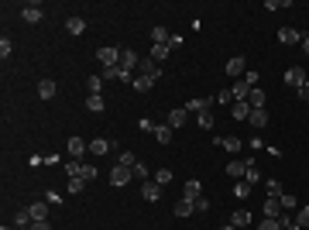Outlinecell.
I'll use <instances>...</instances> for the list:
<instances>
[{
    "mask_svg": "<svg viewBox=\"0 0 309 230\" xmlns=\"http://www.w3.org/2000/svg\"><path fill=\"white\" fill-rule=\"evenodd\" d=\"M96 59L103 62V69H110V66H120V48H110V45H103V48L96 52Z\"/></svg>",
    "mask_w": 309,
    "mask_h": 230,
    "instance_id": "1",
    "label": "cell"
},
{
    "mask_svg": "<svg viewBox=\"0 0 309 230\" xmlns=\"http://www.w3.org/2000/svg\"><path fill=\"white\" fill-rule=\"evenodd\" d=\"M131 179H134V172H131V168H124V165H114V172H110V186H114V189L127 186Z\"/></svg>",
    "mask_w": 309,
    "mask_h": 230,
    "instance_id": "2",
    "label": "cell"
},
{
    "mask_svg": "<svg viewBox=\"0 0 309 230\" xmlns=\"http://www.w3.org/2000/svg\"><path fill=\"white\" fill-rule=\"evenodd\" d=\"M138 66H141V55L131 52V48H120V69H124V73H134Z\"/></svg>",
    "mask_w": 309,
    "mask_h": 230,
    "instance_id": "3",
    "label": "cell"
},
{
    "mask_svg": "<svg viewBox=\"0 0 309 230\" xmlns=\"http://www.w3.org/2000/svg\"><path fill=\"white\" fill-rule=\"evenodd\" d=\"M172 213H175L179 220H186V217H193V213H196V199H186V196H182V199H179V203L172 206Z\"/></svg>",
    "mask_w": 309,
    "mask_h": 230,
    "instance_id": "4",
    "label": "cell"
},
{
    "mask_svg": "<svg viewBox=\"0 0 309 230\" xmlns=\"http://www.w3.org/2000/svg\"><path fill=\"white\" fill-rule=\"evenodd\" d=\"M66 148H69V158H73V161H79V158H82V154L89 152V145H86V141H82V138H76V134H73V138H69V145H66Z\"/></svg>",
    "mask_w": 309,
    "mask_h": 230,
    "instance_id": "5",
    "label": "cell"
},
{
    "mask_svg": "<svg viewBox=\"0 0 309 230\" xmlns=\"http://www.w3.org/2000/svg\"><path fill=\"white\" fill-rule=\"evenodd\" d=\"M285 82H289L292 89H299V86H306V69H303V66H292V69L285 73Z\"/></svg>",
    "mask_w": 309,
    "mask_h": 230,
    "instance_id": "6",
    "label": "cell"
},
{
    "mask_svg": "<svg viewBox=\"0 0 309 230\" xmlns=\"http://www.w3.org/2000/svg\"><path fill=\"white\" fill-rule=\"evenodd\" d=\"M210 107H213V100H210V96H193V100L186 103V110H189V114H206Z\"/></svg>",
    "mask_w": 309,
    "mask_h": 230,
    "instance_id": "7",
    "label": "cell"
},
{
    "mask_svg": "<svg viewBox=\"0 0 309 230\" xmlns=\"http://www.w3.org/2000/svg\"><path fill=\"white\" fill-rule=\"evenodd\" d=\"M244 73H247V62H244V55H233V59H227V76L244 79Z\"/></svg>",
    "mask_w": 309,
    "mask_h": 230,
    "instance_id": "8",
    "label": "cell"
},
{
    "mask_svg": "<svg viewBox=\"0 0 309 230\" xmlns=\"http://www.w3.org/2000/svg\"><path fill=\"white\" fill-rule=\"evenodd\" d=\"M138 69H141V76L154 79V82H158V79H161V66H158V62H154V59H141V66H138Z\"/></svg>",
    "mask_w": 309,
    "mask_h": 230,
    "instance_id": "9",
    "label": "cell"
},
{
    "mask_svg": "<svg viewBox=\"0 0 309 230\" xmlns=\"http://www.w3.org/2000/svg\"><path fill=\"white\" fill-rule=\"evenodd\" d=\"M41 14H45V10H41L38 3H24V7H21V17H24L28 24H38V21H41Z\"/></svg>",
    "mask_w": 309,
    "mask_h": 230,
    "instance_id": "10",
    "label": "cell"
},
{
    "mask_svg": "<svg viewBox=\"0 0 309 230\" xmlns=\"http://www.w3.org/2000/svg\"><path fill=\"white\" fill-rule=\"evenodd\" d=\"M141 199H148V203H158V199H161V186H158L154 179L141 186Z\"/></svg>",
    "mask_w": 309,
    "mask_h": 230,
    "instance_id": "11",
    "label": "cell"
},
{
    "mask_svg": "<svg viewBox=\"0 0 309 230\" xmlns=\"http://www.w3.org/2000/svg\"><path fill=\"white\" fill-rule=\"evenodd\" d=\"M278 41H282V45H296V41L303 45V35H299L296 28H278Z\"/></svg>",
    "mask_w": 309,
    "mask_h": 230,
    "instance_id": "12",
    "label": "cell"
},
{
    "mask_svg": "<svg viewBox=\"0 0 309 230\" xmlns=\"http://www.w3.org/2000/svg\"><path fill=\"white\" fill-rule=\"evenodd\" d=\"M265 217H271V220L282 217V199H278V196H268V199H265Z\"/></svg>",
    "mask_w": 309,
    "mask_h": 230,
    "instance_id": "13",
    "label": "cell"
},
{
    "mask_svg": "<svg viewBox=\"0 0 309 230\" xmlns=\"http://www.w3.org/2000/svg\"><path fill=\"white\" fill-rule=\"evenodd\" d=\"M213 145H217V148H227L231 154L244 148V145H240V138H233V134H231V138H213Z\"/></svg>",
    "mask_w": 309,
    "mask_h": 230,
    "instance_id": "14",
    "label": "cell"
},
{
    "mask_svg": "<svg viewBox=\"0 0 309 230\" xmlns=\"http://www.w3.org/2000/svg\"><path fill=\"white\" fill-rule=\"evenodd\" d=\"M247 120H251L254 127H268V120H271V117H268V107H258V110H251V117H247Z\"/></svg>",
    "mask_w": 309,
    "mask_h": 230,
    "instance_id": "15",
    "label": "cell"
},
{
    "mask_svg": "<svg viewBox=\"0 0 309 230\" xmlns=\"http://www.w3.org/2000/svg\"><path fill=\"white\" fill-rule=\"evenodd\" d=\"M186 120H189V110H186V107H179V110H172V114H168V127H172V131H175V127H182Z\"/></svg>",
    "mask_w": 309,
    "mask_h": 230,
    "instance_id": "16",
    "label": "cell"
},
{
    "mask_svg": "<svg viewBox=\"0 0 309 230\" xmlns=\"http://www.w3.org/2000/svg\"><path fill=\"white\" fill-rule=\"evenodd\" d=\"M182 196H186V199H199V196H203V186H199V179H189V182L182 186Z\"/></svg>",
    "mask_w": 309,
    "mask_h": 230,
    "instance_id": "17",
    "label": "cell"
},
{
    "mask_svg": "<svg viewBox=\"0 0 309 230\" xmlns=\"http://www.w3.org/2000/svg\"><path fill=\"white\" fill-rule=\"evenodd\" d=\"M231 96H233V103H237V100H247V96H251V86H247L244 79H237L231 86Z\"/></svg>",
    "mask_w": 309,
    "mask_h": 230,
    "instance_id": "18",
    "label": "cell"
},
{
    "mask_svg": "<svg viewBox=\"0 0 309 230\" xmlns=\"http://www.w3.org/2000/svg\"><path fill=\"white\" fill-rule=\"evenodd\" d=\"M231 114L237 120H247V117H251V103H247V100H237V103H231Z\"/></svg>",
    "mask_w": 309,
    "mask_h": 230,
    "instance_id": "19",
    "label": "cell"
},
{
    "mask_svg": "<svg viewBox=\"0 0 309 230\" xmlns=\"http://www.w3.org/2000/svg\"><path fill=\"white\" fill-rule=\"evenodd\" d=\"M103 107H107V103H103L100 93H89V96H86V110H89V114H103Z\"/></svg>",
    "mask_w": 309,
    "mask_h": 230,
    "instance_id": "20",
    "label": "cell"
},
{
    "mask_svg": "<svg viewBox=\"0 0 309 230\" xmlns=\"http://www.w3.org/2000/svg\"><path fill=\"white\" fill-rule=\"evenodd\" d=\"M168 41H172V35H168L161 24H154L152 28V45H168Z\"/></svg>",
    "mask_w": 309,
    "mask_h": 230,
    "instance_id": "21",
    "label": "cell"
},
{
    "mask_svg": "<svg viewBox=\"0 0 309 230\" xmlns=\"http://www.w3.org/2000/svg\"><path fill=\"white\" fill-rule=\"evenodd\" d=\"M66 31H69V35H82V31H86V21H82L79 14H73V17L66 21Z\"/></svg>",
    "mask_w": 309,
    "mask_h": 230,
    "instance_id": "22",
    "label": "cell"
},
{
    "mask_svg": "<svg viewBox=\"0 0 309 230\" xmlns=\"http://www.w3.org/2000/svg\"><path fill=\"white\" fill-rule=\"evenodd\" d=\"M38 96H41V100H52V96H55V82H52V79H41V82H38Z\"/></svg>",
    "mask_w": 309,
    "mask_h": 230,
    "instance_id": "23",
    "label": "cell"
},
{
    "mask_svg": "<svg viewBox=\"0 0 309 230\" xmlns=\"http://www.w3.org/2000/svg\"><path fill=\"white\" fill-rule=\"evenodd\" d=\"M154 141H158V145H168V141H172V127H168V124H158V127H154Z\"/></svg>",
    "mask_w": 309,
    "mask_h": 230,
    "instance_id": "24",
    "label": "cell"
},
{
    "mask_svg": "<svg viewBox=\"0 0 309 230\" xmlns=\"http://www.w3.org/2000/svg\"><path fill=\"white\" fill-rule=\"evenodd\" d=\"M31 220H48V203H31Z\"/></svg>",
    "mask_w": 309,
    "mask_h": 230,
    "instance_id": "25",
    "label": "cell"
},
{
    "mask_svg": "<svg viewBox=\"0 0 309 230\" xmlns=\"http://www.w3.org/2000/svg\"><path fill=\"white\" fill-rule=\"evenodd\" d=\"M31 224H35V220H31V210H28V206L14 213V227H31Z\"/></svg>",
    "mask_w": 309,
    "mask_h": 230,
    "instance_id": "26",
    "label": "cell"
},
{
    "mask_svg": "<svg viewBox=\"0 0 309 230\" xmlns=\"http://www.w3.org/2000/svg\"><path fill=\"white\" fill-rule=\"evenodd\" d=\"M89 152L93 154H107L110 152V141H107V138H93V141H89Z\"/></svg>",
    "mask_w": 309,
    "mask_h": 230,
    "instance_id": "27",
    "label": "cell"
},
{
    "mask_svg": "<svg viewBox=\"0 0 309 230\" xmlns=\"http://www.w3.org/2000/svg\"><path fill=\"white\" fill-rule=\"evenodd\" d=\"M231 224H233V227H247V224H251V213H247V210H233Z\"/></svg>",
    "mask_w": 309,
    "mask_h": 230,
    "instance_id": "28",
    "label": "cell"
},
{
    "mask_svg": "<svg viewBox=\"0 0 309 230\" xmlns=\"http://www.w3.org/2000/svg\"><path fill=\"white\" fill-rule=\"evenodd\" d=\"M168 52H172V45H152V59H154V62H165Z\"/></svg>",
    "mask_w": 309,
    "mask_h": 230,
    "instance_id": "29",
    "label": "cell"
},
{
    "mask_svg": "<svg viewBox=\"0 0 309 230\" xmlns=\"http://www.w3.org/2000/svg\"><path fill=\"white\" fill-rule=\"evenodd\" d=\"M244 168H247V161H231L227 165V175L231 179H244Z\"/></svg>",
    "mask_w": 309,
    "mask_h": 230,
    "instance_id": "30",
    "label": "cell"
},
{
    "mask_svg": "<svg viewBox=\"0 0 309 230\" xmlns=\"http://www.w3.org/2000/svg\"><path fill=\"white\" fill-rule=\"evenodd\" d=\"M131 86H134L138 93H148V89L154 86V79H148V76H134V82H131Z\"/></svg>",
    "mask_w": 309,
    "mask_h": 230,
    "instance_id": "31",
    "label": "cell"
},
{
    "mask_svg": "<svg viewBox=\"0 0 309 230\" xmlns=\"http://www.w3.org/2000/svg\"><path fill=\"white\" fill-rule=\"evenodd\" d=\"M247 103H251V110H258V107H265V93H261V89L254 86V89H251V96H247Z\"/></svg>",
    "mask_w": 309,
    "mask_h": 230,
    "instance_id": "32",
    "label": "cell"
},
{
    "mask_svg": "<svg viewBox=\"0 0 309 230\" xmlns=\"http://www.w3.org/2000/svg\"><path fill=\"white\" fill-rule=\"evenodd\" d=\"M196 124L203 127V131H213V114L206 110V114H196Z\"/></svg>",
    "mask_w": 309,
    "mask_h": 230,
    "instance_id": "33",
    "label": "cell"
},
{
    "mask_svg": "<svg viewBox=\"0 0 309 230\" xmlns=\"http://www.w3.org/2000/svg\"><path fill=\"white\" fill-rule=\"evenodd\" d=\"M233 196H237V199H247V196H251V182H244V179H240V182L233 186Z\"/></svg>",
    "mask_w": 309,
    "mask_h": 230,
    "instance_id": "34",
    "label": "cell"
},
{
    "mask_svg": "<svg viewBox=\"0 0 309 230\" xmlns=\"http://www.w3.org/2000/svg\"><path fill=\"white\" fill-rule=\"evenodd\" d=\"M117 165H124V168H134V165H138V158H134V152H120Z\"/></svg>",
    "mask_w": 309,
    "mask_h": 230,
    "instance_id": "35",
    "label": "cell"
},
{
    "mask_svg": "<svg viewBox=\"0 0 309 230\" xmlns=\"http://www.w3.org/2000/svg\"><path fill=\"white\" fill-rule=\"evenodd\" d=\"M258 179H261V175H258V168H254V161H247V168H244V182H251V186H254Z\"/></svg>",
    "mask_w": 309,
    "mask_h": 230,
    "instance_id": "36",
    "label": "cell"
},
{
    "mask_svg": "<svg viewBox=\"0 0 309 230\" xmlns=\"http://www.w3.org/2000/svg\"><path fill=\"white\" fill-rule=\"evenodd\" d=\"M154 182H158V186H168V182H172V168H158V172H154Z\"/></svg>",
    "mask_w": 309,
    "mask_h": 230,
    "instance_id": "37",
    "label": "cell"
},
{
    "mask_svg": "<svg viewBox=\"0 0 309 230\" xmlns=\"http://www.w3.org/2000/svg\"><path fill=\"white\" fill-rule=\"evenodd\" d=\"M278 199H282V210H296V206H299V199H296L292 192H282Z\"/></svg>",
    "mask_w": 309,
    "mask_h": 230,
    "instance_id": "38",
    "label": "cell"
},
{
    "mask_svg": "<svg viewBox=\"0 0 309 230\" xmlns=\"http://www.w3.org/2000/svg\"><path fill=\"white\" fill-rule=\"evenodd\" d=\"M265 192H268V196H282V182L268 179V182H265Z\"/></svg>",
    "mask_w": 309,
    "mask_h": 230,
    "instance_id": "39",
    "label": "cell"
},
{
    "mask_svg": "<svg viewBox=\"0 0 309 230\" xmlns=\"http://www.w3.org/2000/svg\"><path fill=\"white\" fill-rule=\"evenodd\" d=\"M79 168H82V161H66V175L69 179H79Z\"/></svg>",
    "mask_w": 309,
    "mask_h": 230,
    "instance_id": "40",
    "label": "cell"
},
{
    "mask_svg": "<svg viewBox=\"0 0 309 230\" xmlns=\"http://www.w3.org/2000/svg\"><path fill=\"white\" fill-rule=\"evenodd\" d=\"M79 179L93 182V179H96V168H93V165H82V168H79Z\"/></svg>",
    "mask_w": 309,
    "mask_h": 230,
    "instance_id": "41",
    "label": "cell"
},
{
    "mask_svg": "<svg viewBox=\"0 0 309 230\" xmlns=\"http://www.w3.org/2000/svg\"><path fill=\"white\" fill-rule=\"evenodd\" d=\"M258 230H282V224H278V220H271V217H265V220L258 224Z\"/></svg>",
    "mask_w": 309,
    "mask_h": 230,
    "instance_id": "42",
    "label": "cell"
},
{
    "mask_svg": "<svg viewBox=\"0 0 309 230\" xmlns=\"http://www.w3.org/2000/svg\"><path fill=\"white\" fill-rule=\"evenodd\" d=\"M86 86H89V93H100V89H103V76H89Z\"/></svg>",
    "mask_w": 309,
    "mask_h": 230,
    "instance_id": "43",
    "label": "cell"
},
{
    "mask_svg": "<svg viewBox=\"0 0 309 230\" xmlns=\"http://www.w3.org/2000/svg\"><path fill=\"white\" fill-rule=\"evenodd\" d=\"M100 76H103V82H107V79H120V66H110V69H103Z\"/></svg>",
    "mask_w": 309,
    "mask_h": 230,
    "instance_id": "44",
    "label": "cell"
},
{
    "mask_svg": "<svg viewBox=\"0 0 309 230\" xmlns=\"http://www.w3.org/2000/svg\"><path fill=\"white\" fill-rule=\"evenodd\" d=\"M131 172H134V175H138V179H145V182H148V165H145V161H138V165H134V168H131Z\"/></svg>",
    "mask_w": 309,
    "mask_h": 230,
    "instance_id": "45",
    "label": "cell"
},
{
    "mask_svg": "<svg viewBox=\"0 0 309 230\" xmlns=\"http://www.w3.org/2000/svg\"><path fill=\"white\" fill-rule=\"evenodd\" d=\"M138 127H141V131H145V134H154V127H158V124H152V120H148V117H141V120H138Z\"/></svg>",
    "mask_w": 309,
    "mask_h": 230,
    "instance_id": "46",
    "label": "cell"
},
{
    "mask_svg": "<svg viewBox=\"0 0 309 230\" xmlns=\"http://www.w3.org/2000/svg\"><path fill=\"white\" fill-rule=\"evenodd\" d=\"M82 186H86V179H69V192H73V196L82 192Z\"/></svg>",
    "mask_w": 309,
    "mask_h": 230,
    "instance_id": "47",
    "label": "cell"
},
{
    "mask_svg": "<svg viewBox=\"0 0 309 230\" xmlns=\"http://www.w3.org/2000/svg\"><path fill=\"white\" fill-rule=\"evenodd\" d=\"M278 224H282V230H299V224L292 217H278Z\"/></svg>",
    "mask_w": 309,
    "mask_h": 230,
    "instance_id": "48",
    "label": "cell"
},
{
    "mask_svg": "<svg viewBox=\"0 0 309 230\" xmlns=\"http://www.w3.org/2000/svg\"><path fill=\"white\" fill-rule=\"evenodd\" d=\"M296 224H299V227H309V206H306V210H299V213H296Z\"/></svg>",
    "mask_w": 309,
    "mask_h": 230,
    "instance_id": "49",
    "label": "cell"
},
{
    "mask_svg": "<svg viewBox=\"0 0 309 230\" xmlns=\"http://www.w3.org/2000/svg\"><path fill=\"white\" fill-rule=\"evenodd\" d=\"M10 52H14V45H10V38H0V55H3V59H7V55H10Z\"/></svg>",
    "mask_w": 309,
    "mask_h": 230,
    "instance_id": "50",
    "label": "cell"
},
{
    "mask_svg": "<svg viewBox=\"0 0 309 230\" xmlns=\"http://www.w3.org/2000/svg\"><path fill=\"white\" fill-rule=\"evenodd\" d=\"M244 82L254 89V86H258V73H254V69H247V73H244Z\"/></svg>",
    "mask_w": 309,
    "mask_h": 230,
    "instance_id": "51",
    "label": "cell"
},
{
    "mask_svg": "<svg viewBox=\"0 0 309 230\" xmlns=\"http://www.w3.org/2000/svg\"><path fill=\"white\" fill-rule=\"evenodd\" d=\"M217 103H224V107H227V103H233L231 89H224V93H217Z\"/></svg>",
    "mask_w": 309,
    "mask_h": 230,
    "instance_id": "52",
    "label": "cell"
},
{
    "mask_svg": "<svg viewBox=\"0 0 309 230\" xmlns=\"http://www.w3.org/2000/svg\"><path fill=\"white\" fill-rule=\"evenodd\" d=\"M28 230H52V224H48V220H35Z\"/></svg>",
    "mask_w": 309,
    "mask_h": 230,
    "instance_id": "53",
    "label": "cell"
},
{
    "mask_svg": "<svg viewBox=\"0 0 309 230\" xmlns=\"http://www.w3.org/2000/svg\"><path fill=\"white\" fill-rule=\"evenodd\" d=\"M45 199H48V203H62V196H59L55 189H48V192H45Z\"/></svg>",
    "mask_w": 309,
    "mask_h": 230,
    "instance_id": "54",
    "label": "cell"
},
{
    "mask_svg": "<svg viewBox=\"0 0 309 230\" xmlns=\"http://www.w3.org/2000/svg\"><path fill=\"white\" fill-rule=\"evenodd\" d=\"M303 52L309 55V35H303Z\"/></svg>",
    "mask_w": 309,
    "mask_h": 230,
    "instance_id": "55",
    "label": "cell"
},
{
    "mask_svg": "<svg viewBox=\"0 0 309 230\" xmlns=\"http://www.w3.org/2000/svg\"><path fill=\"white\" fill-rule=\"evenodd\" d=\"M224 230H240V227H233V224H231V227H224Z\"/></svg>",
    "mask_w": 309,
    "mask_h": 230,
    "instance_id": "56",
    "label": "cell"
},
{
    "mask_svg": "<svg viewBox=\"0 0 309 230\" xmlns=\"http://www.w3.org/2000/svg\"><path fill=\"white\" fill-rule=\"evenodd\" d=\"M306 89H309V76H306Z\"/></svg>",
    "mask_w": 309,
    "mask_h": 230,
    "instance_id": "57",
    "label": "cell"
},
{
    "mask_svg": "<svg viewBox=\"0 0 309 230\" xmlns=\"http://www.w3.org/2000/svg\"><path fill=\"white\" fill-rule=\"evenodd\" d=\"M299 230H309V227H299Z\"/></svg>",
    "mask_w": 309,
    "mask_h": 230,
    "instance_id": "58",
    "label": "cell"
}]
</instances>
